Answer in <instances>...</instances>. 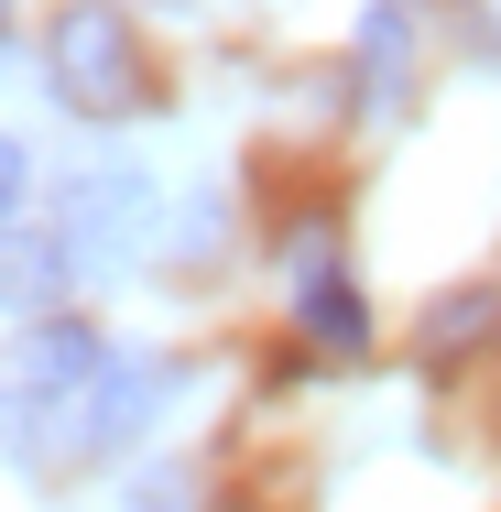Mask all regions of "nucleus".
<instances>
[{"label": "nucleus", "mask_w": 501, "mask_h": 512, "mask_svg": "<svg viewBox=\"0 0 501 512\" xmlns=\"http://www.w3.org/2000/svg\"><path fill=\"white\" fill-rule=\"evenodd\" d=\"M44 66H55V99L77 109V120H142V109H164L131 11H109V0H66V11H55Z\"/></svg>", "instance_id": "f257e3e1"}, {"label": "nucleus", "mask_w": 501, "mask_h": 512, "mask_svg": "<svg viewBox=\"0 0 501 512\" xmlns=\"http://www.w3.org/2000/svg\"><path fill=\"white\" fill-rule=\"evenodd\" d=\"M164 404H175V371H164V360H109L99 382L44 393V414H33V458H120Z\"/></svg>", "instance_id": "f03ea898"}, {"label": "nucleus", "mask_w": 501, "mask_h": 512, "mask_svg": "<svg viewBox=\"0 0 501 512\" xmlns=\"http://www.w3.org/2000/svg\"><path fill=\"white\" fill-rule=\"evenodd\" d=\"M142 218H153V175H142V164H99V175H77V197H66V240H77V262H120V251L142 240Z\"/></svg>", "instance_id": "7ed1b4c3"}, {"label": "nucleus", "mask_w": 501, "mask_h": 512, "mask_svg": "<svg viewBox=\"0 0 501 512\" xmlns=\"http://www.w3.org/2000/svg\"><path fill=\"white\" fill-rule=\"evenodd\" d=\"M349 88L371 120H393L414 99V0H371L360 11V44H349Z\"/></svg>", "instance_id": "20e7f679"}, {"label": "nucleus", "mask_w": 501, "mask_h": 512, "mask_svg": "<svg viewBox=\"0 0 501 512\" xmlns=\"http://www.w3.org/2000/svg\"><path fill=\"white\" fill-rule=\"evenodd\" d=\"M491 338H501V284H458V295H436V306L414 316V360H436V371H458Z\"/></svg>", "instance_id": "39448f33"}, {"label": "nucleus", "mask_w": 501, "mask_h": 512, "mask_svg": "<svg viewBox=\"0 0 501 512\" xmlns=\"http://www.w3.org/2000/svg\"><path fill=\"white\" fill-rule=\"evenodd\" d=\"M99 371H109V349H99L88 316H33V338H22V382H33V393H77V382H99Z\"/></svg>", "instance_id": "423d86ee"}, {"label": "nucleus", "mask_w": 501, "mask_h": 512, "mask_svg": "<svg viewBox=\"0 0 501 512\" xmlns=\"http://www.w3.org/2000/svg\"><path fill=\"white\" fill-rule=\"evenodd\" d=\"M77 240L66 229H0V306H55Z\"/></svg>", "instance_id": "0eeeda50"}, {"label": "nucleus", "mask_w": 501, "mask_h": 512, "mask_svg": "<svg viewBox=\"0 0 501 512\" xmlns=\"http://www.w3.org/2000/svg\"><path fill=\"white\" fill-rule=\"evenodd\" d=\"M305 338L338 349V360H360V349H371V306H360L338 273H305Z\"/></svg>", "instance_id": "6e6552de"}, {"label": "nucleus", "mask_w": 501, "mask_h": 512, "mask_svg": "<svg viewBox=\"0 0 501 512\" xmlns=\"http://www.w3.org/2000/svg\"><path fill=\"white\" fill-rule=\"evenodd\" d=\"M120 512H197V480H186V469H142Z\"/></svg>", "instance_id": "1a4fd4ad"}, {"label": "nucleus", "mask_w": 501, "mask_h": 512, "mask_svg": "<svg viewBox=\"0 0 501 512\" xmlns=\"http://www.w3.org/2000/svg\"><path fill=\"white\" fill-rule=\"evenodd\" d=\"M22 186H33V164H22V142H11V131H0V229H11V218H22Z\"/></svg>", "instance_id": "9d476101"}, {"label": "nucleus", "mask_w": 501, "mask_h": 512, "mask_svg": "<svg viewBox=\"0 0 501 512\" xmlns=\"http://www.w3.org/2000/svg\"><path fill=\"white\" fill-rule=\"evenodd\" d=\"M480 11H491V44H501V0H480Z\"/></svg>", "instance_id": "9b49d317"}, {"label": "nucleus", "mask_w": 501, "mask_h": 512, "mask_svg": "<svg viewBox=\"0 0 501 512\" xmlns=\"http://www.w3.org/2000/svg\"><path fill=\"white\" fill-rule=\"evenodd\" d=\"M0 22H11V0H0Z\"/></svg>", "instance_id": "f8f14e48"}]
</instances>
